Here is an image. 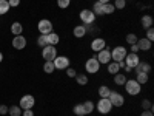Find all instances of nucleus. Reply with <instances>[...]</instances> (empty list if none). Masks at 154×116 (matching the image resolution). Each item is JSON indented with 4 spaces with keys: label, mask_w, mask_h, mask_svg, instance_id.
Segmentation results:
<instances>
[{
    "label": "nucleus",
    "mask_w": 154,
    "mask_h": 116,
    "mask_svg": "<svg viewBox=\"0 0 154 116\" xmlns=\"http://www.w3.org/2000/svg\"><path fill=\"white\" fill-rule=\"evenodd\" d=\"M53 63H54L56 70H66V68L69 67V59H68L66 56H57V57L53 60Z\"/></svg>",
    "instance_id": "nucleus-12"
},
{
    "label": "nucleus",
    "mask_w": 154,
    "mask_h": 116,
    "mask_svg": "<svg viewBox=\"0 0 154 116\" xmlns=\"http://www.w3.org/2000/svg\"><path fill=\"white\" fill-rule=\"evenodd\" d=\"M137 42V36L136 34H126V44L128 45H133V44H136Z\"/></svg>",
    "instance_id": "nucleus-35"
},
{
    "label": "nucleus",
    "mask_w": 154,
    "mask_h": 116,
    "mask_svg": "<svg viewBox=\"0 0 154 116\" xmlns=\"http://www.w3.org/2000/svg\"><path fill=\"white\" fill-rule=\"evenodd\" d=\"M120 70H122V68H120V65H119V62H112V60H111V62L108 63V73H109V74L114 76V74L120 73Z\"/></svg>",
    "instance_id": "nucleus-19"
},
{
    "label": "nucleus",
    "mask_w": 154,
    "mask_h": 116,
    "mask_svg": "<svg viewBox=\"0 0 154 116\" xmlns=\"http://www.w3.org/2000/svg\"><path fill=\"white\" fill-rule=\"evenodd\" d=\"M79 17H80V20L83 22L82 25H93L94 20H96V14H94L91 9H83V11H80Z\"/></svg>",
    "instance_id": "nucleus-7"
},
{
    "label": "nucleus",
    "mask_w": 154,
    "mask_h": 116,
    "mask_svg": "<svg viewBox=\"0 0 154 116\" xmlns=\"http://www.w3.org/2000/svg\"><path fill=\"white\" fill-rule=\"evenodd\" d=\"M8 105H5V104H2L0 105V114H8Z\"/></svg>",
    "instance_id": "nucleus-40"
},
{
    "label": "nucleus",
    "mask_w": 154,
    "mask_h": 116,
    "mask_svg": "<svg viewBox=\"0 0 154 116\" xmlns=\"http://www.w3.org/2000/svg\"><path fill=\"white\" fill-rule=\"evenodd\" d=\"M22 116H34V111H32V108H29V110H23Z\"/></svg>",
    "instance_id": "nucleus-42"
},
{
    "label": "nucleus",
    "mask_w": 154,
    "mask_h": 116,
    "mask_svg": "<svg viewBox=\"0 0 154 116\" xmlns=\"http://www.w3.org/2000/svg\"><path fill=\"white\" fill-rule=\"evenodd\" d=\"M96 107H97V111H99L100 114H108V113L112 110V104L109 102L108 98H100V99L97 101Z\"/></svg>",
    "instance_id": "nucleus-2"
},
{
    "label": "nucleus",
    "mask_w": 154,
    "mask_h": 116,
    "mask_svg": "<svg viewBox=\"0 0 154 116\" xmlns=\"http://www.w3.org/2000/svg\"><path fill=\"white\" fill-rule=\"evenodd\" d=\"M130 48H131V53H137V51H139V47H137V44H133V45H130Z\"/></svg>",
    "instance_id": "nucleus-44"
},
{
    "label": "nucleus",
    "mask_w": 154,
    "mask_h": 116,
    "mask_svg": "<svg viewBox=\"0 0 154 116\" xmlns=\"http://www.w3.org/2000/svg\"><path fill=\"white\" fill-rule=\"evenodd\" d=\"M37 45H38V47H42V48L48 45V39H46V34H40V36L37 37Z\"/></svg>",
    "instance_id": "nucleus-32"
},
{
    "label": "nucleus",
    "mask_w": 154,
    "mask_h": 116,
    "mask_svg": "<svg viewBox=\"0 0 154 116\" xmlns=\"http://www.w3.org/2000/svg\"><path fill=\"white\" fill-rule=\"evenodd\" d=\"M74 114L75 116H85V108H83V104H75L74 108H72Z\"/></svg>",
    "instance_id": "nucleus-31"
},
{
    "label": "nucleus",
    "mask_w": 154,
    "mask_h": 116,
    "mask_svg": "<svg viewBox=\"0 0 154 116\" xmlns=\"http://www.w3.org/2000/svg\"><path fill=\"white\" fill-rule=\"evenodd\" d=\"M83 108H85V114H91V113L94 111L96 105H94L93 101H85V102H83Z\"/></svg>",
    "instance_id": "nucleus-22"
},
{
    "label": "nucleus",
    "mask_w": 154,
    "mask_h": 116,
    "mask_svg": "<svg viewBox=\"0 0 154 116\" xmlns=\"http://www.w3.org/2000/svg\"><path fill=\"white\" fill-rule=\"evenodd\" d=\"M11 33L14 34V36H20L23 33V25L20 22H14L11 25Z\"/></svg>",
    "instance_id": "nucleus-20"
},
{
    "label": "nucleus",
    "mask_w": 154,
    "mask_h": 116,
    "mask_svg": "<svg viewBox=\"0 0 154 116\" xmlns=\"http://www.w3.org/2000/svg\"><path fill=\"white\" fill-rule=\"evenodd\" d=\"M125 90H126L128 95L136 96V95H139L140 92H142V85H140L136 79H131V81L126 79V82H125Z\"/></svg>",
    "instance_id": "nucleus-1"
},
{
    "label": "nucleus",
    "mask_w": 154,
    "mask_h": 116,
    "mask_svg": "<svg viewBox=\"0 0 154 116\" xmlns=\"http://www.w3.org/2000/svg\"><path fill=\"white\" fill-rule=\"evenodd\" d=\"M8 3H9V6H11V8H16V6H19L20 0H8Z\"/></svg>",
    "instance_id": "nucleus-41"
},
{
    "label": "nucleus",
    "mask_w": 154,
    "mask_h": 116,
    "mask_svg": "<svg viewBox=\"0 0 154 116\" xmlns=\"http://www.w3.org/2000/svg\"><path fill=\"white\" fill-rule=\"evenodd\" d=\"M34 105H35V98H34L32 95H25V96L20 98L19 107H20L22 110H29V108H32Z\"/></svg>",
    "instance_id": "nucleus-5"
},
{
    "label": "nucleus",
    "mask_w": 154,
    "mask_h": 116,
    "mask_svg": "<svg viewBox=\"0 0 154 116\" xmlns=\"http://www.w3.org/2000/svg\"><path fill=\"white\" fill-rule=\"evenodd\" d=\"M116 9H123L126 6V0H116V2L112 3Z\"/></svg>",
    "instance_id": "nucleus-36"
},
{
    "label": "nucleus",
    "mask_w": 154,
    "mask_h": 116,
    "mask_svg": "<svg viewBox=\"0 0 154 116\" xmlns=\"http://www.w3.org/2000/svg\"><path fill=\"white\" fill-rule=\"evenodd\" d=\"M12 47H14L16 50H23L25 47H26V39H25L22 34L14 36V39H12Z\"/></svg>",
    "instance_id": "nucleus-14"
},
{
    "label": "nucleus",
    "mask_w": 154,
    "mask_h": 116,
    "mask_svg": "<svg viewBox=\"0 0 154 116\" xmlns=\"http://www.w3.org/2000/svg\"><path fill=\"white\" fill-rule=\"evenodd\" d=\"M140 116H154V114H152V110H143Z\"/></svg>",
    "instance_id": "nucleus-43"
},
{
    "label": "nucleus",
    "mask_w": 154,
    "mask_h": 116,
    "mask_svg": "<svg viewBox=\"0 0 154 116\" xmlns=\"http://www.w3.org/2000/svg\"><path fill=\"white\" fill-rule=\"evenodd\" d=\"M103 48H106V42H105V39H102V37H96L94 40L91 42V50L94 51V53H99V51H102Z\"/></svg>",
    "instance_id": "nucleus-13"
},
{
    "label": "nucleus",
    "mask_w": 154,
    "mask_h": 116,
    "mask_svg": "<svg viewBox=\"0 0 154 116\" xmlns=\"http://www.w3.org/2000/svg\"><path fill=\"white\" fill-rule=\"evenodd\" d=\"M145 39H148L149 42H152V40H154V30H152V27L146 30V37H145Z\"/></svg>",
    "instance_id": "nucleus-38"
},
{
    "label": "nucleus",
    "mask_w": 154,
    "mask_h": 116,
    "mask_svg": "<svg viewBox=\"0 0 154 116\" xmlns=\"http://www.w3.org/2000/svg\"><path fill=\"white\" fill-rule=\"evenodd\" d=\"M142 107H143V110H152V102L148 101V99H143L142 101Z\"/></svg>",
    "instance_id": "nucleus-37"
},
{
    "label": "nucleus",
    "mask_w": 154,
    "mask_h": 116,
    "mask_svg": "<svg viewBox=\"0 0 154 116\" xmlns=\"http://www.w3.org/2000/svg\"><path fill=\"white\" fill-rule=\"evenodd\" d=\"M75 82L79 84V85H86V84H88V76L83 74V73L77 74V76H75Z\"/></svg>",
    "instance_id": "nucleus-30"
},
{
    "label": "nucleus",
    "mask_w": 154,
    "mask_h": 116,
    "mask_svg": "<svg viewBox=\"0 0 154 116\" xmlns=\"http://www.w3.org/2000/svg\"><path fill=\"white\" fill-rule=\"evenodd\" d=\"M9 3H8V0H0V16H3L6 14V12L9 11Z\"/></svg>",
    "instance_id": "nucleus-28"
},
{
    "label": "nucleus",
    "mask_w": 154,
    "mask_h": 116,
    "mask_svg": "<svg viewBox=\"0 0 154 116\" xmlns=\"http://www.w3.org/2000/svg\"><path fill=\"white\" fill-rule=\"evenodd\" d=\"M108 99H109V102L112 104V107H122L125 104V98L120 93H117V92H112V90H111Z\"/></svg>",
    "instance_id": "nucleus-10"
},
{
    "label": "nucleus",
    "mask_w": 154,
    "mask_h": 116,
    "mask_svg": "<svg viewBox=\"0 0 154 116\" xmlns=\"http://www.w3.org/2000/svg\"><path fill=\"white\" fill-rule=\"evenodd\" d=\"M96 59L99 60L100 65H108V63L111 62V51L108 48H103L102 51H99V53H97Z\"/></svg>",
    "instance_id": "nucleus-9"
},
{
    "label": "nucleus",
    "mask_w": 154,
    "mask_h": 116,
    "mask_svg": "<svg viewBox=\"0 0 154 116\" xmlns=\"http://www.w3.org/2000/svg\"><path fill=\"white\" fill-rule=\"evenodd\" d=\"M42 57L45 60H54L57 57V50L54 45H46L42 48Z\"/></svg>",
    "instance_id": "nucleus-6"
},
{
    "label": "nucleus",
    "mask_w": 154,
    "mask_h": 116,
    "mask_svg": "<svg viewBox=\"0 0 154 116\" xmlns=\"http://www.w3.org/2000/svg\"><path fill=\"white\" fill-rule=\"evenodd\" d=\"M125 71H126V73H131L133 68H130V67H126V65H125Z\"/></svg>",
    "instance_id": "nucleus-46"
},
{
    "label": "nucleus",
    "mask_w": 154,
    "mask_h": 116,
    "mask_svg": "<svg viewBox=\"0 0 154 116\" xmlns=\"http://www.w3.org/2000/svg\"><path fill=\"white\" fill-rule=\"evenodd\" d=\"M136 81L140 84V85H143L148 82V74L146 73H136Z\"/></svg>",
    "instance_id": "nucleus-27"
},
{
    "label": "nucleus",
    "mask_w": 154,
    "mask_h": 116,
    "mask_svg": "<svg viewBox=\"0 0 154 116\" xmlns=\"http://www.w3.org/2000/svg\"><path fill=\"white\" fill-rule=\"evenodd\" d=\"M109 93H111V90H109L106 85H100V87H99V96H100V98H108Z\"/></svg>",
    "instance_id": "nucleus-29"
},
{
    "label": "nucleus",
    "mask_w": 154,
    "mask_h": 116,
    "mask_svg": "<svg viewBox=\"0 0 154 116\" xmlns=\"http://www.w3.org/2000/svg\"><path fill=\"white\" fill-rule=\"evenodd\" d=\"M37 30L40 34H49L53 33V22L48 20V19H42L40 22H38L37 25Z\"/></svg>",
    "instance_id": "nucleus-8"
},
{
    "label": "nucleus",
    "mask_w": 154,
    "mask_h": 116,
    "mask_svg": "<svg viewBox=\"0 0 154 116\" xmlns=\"http://www.w3.org/2000/svg\"><path fill=\"white\" fill-rule=\"evenodd\" d=\"M66 76H68V77H75V76H77V71H75L74 68L68 67V68H66Z\"/></svg>",
    "instance_id": "nucleus-39"
},
{
    "label": "nucleus",
    "mask_w": 154,
    "mask_h": 116,
    "mask_svg": "<svg viewBox=\"0 0 154 116\" xmlns=\"http://www.w3.org/2000/svg\"><path fill=\"white\" fill-rule=\"evenodd\" d=\"M134 71L136 73H146L148 74L151 71V65H149L148 62H139L137 65L134 67Z\"/></svg>",
    "instance_id": "nucleus-16"
},
{
    "label": "nucleus",
    "mask_w": 154,
    "mask_h": 116,
    "mask_svg": "<svg viewBox=\"0 0 154 116\" xmlns=\"http://www.w3.org/2000/svg\"><path fill=\"white\" fill-rule=\"evenodd\" d=\"M2 62H3V54L0 53V63H2Z\"/></svg>",
    "instance_id": "nucleus-47"
},
{
    "label": "nucleus",
    "mask_w": 154,
    "mask_h": 116,
    "mask_svg": "<svg viewBox=\"0 0 154 116\" xmlns=\"http://www.w3.org/2000/svg\"><path fill=\"white\" fill-rule=\"evenodd\" d=\"M99 3H102V5H105V3H109V0H97Z\"/></svg>",
    "instance_id": "nucleus-45"
},
{
    "label": "nucleus",
    "mask_w": 154,
    "mask_h": 116,
    "mask_svg": "<svg viewBox=\"0 0 154 116\" xmlns=\"http://www.w3.org/2000/svg\"><path fill=\"white\" fill-rule=\"evenodd\" d=\"M137 47H139V50H142V51H149L151 50V47H152V42H149L148 39H137Z\"/></svg>",
    "instance_id": "nucleus-15"
},
{
    "label": "nucleus",
    "mask_w": 154,
    "mask_h": 116,
    "mask_svg": "<svg viewBox=\"0 0 154 116\" xmlns=\"http://www.w3.org/2000/svg\"><path fill=\"white\" fill-rule=\"evenodd\" d=\"M128 54V51L125 47H114V50L111 51V60L112 62H120L125 59V56Z\"/></svg>",
    "instance_id": "nucleus-4"
},
{
    "label": "nucleus",
    "mask_w": 154,
    "mask_h": 116,
    "mask_svg": "<svg viewBox=\"0 0 154 116\" xmlns=\"http://www.w3.org/2000/svg\"><path fill=\"white\" fill-rule=\"evenodd\" d=\"M123 62H125V65H126V67H130V68H133V70H134V67L140 62V57H139V54H137V53H128V54L125 56Z\"/></svg>",
    "instance_id": "nucleus-11"
},
{
    "label": "nucleus",
    "mask_w": 154,
    "mask_h": 116,
    "mask_svg": "<svg viewBox=\"0 0 154 116\" xmlns=\"http://www.w3.org/2000/svg\"><path fill=\"white\" fill-rule=\"evenodd\" d=\"M91 11L94 12L96 16H105V14H103V5L99 3L97 0L94 2V6H93V9H91Z\"/></svg>",
    "instance_id": "nucleus-25"
},
{
    "label": "nucleus",
    "mask_w": 154,
    "mask_h": 116,
    "mask_svg": "<svg viewBox=\"0 0 154 116\" xmlns=\"http://www.w3.org/2000/svg\"><path fill=\"white\" fill-rule=\"evenodd\" d=\"M54 70H56V67H54L53 60H45V63H43V71H45L46 74H51V73H54Z\"/></svg>",
    "instance_id": "nucleus-23"
},
{
    "label": "nucleus",
    "mask_w": 154,
    "mask_h": 116,
    "mask_svg": "<svg viewBox=\"0 0 154 116\" xmlns=\"http://www.w3.org/2000/svg\"><path fill=\"white\" fill-rule=\"evenodd\" d=\"M71 5V0H57V6L60 9H66Z\"/></svg>",
    "instance_id": "nucleus-34"
},
{
    "label": "nucleus",
    "mask_w": 154,
    "mask_h": 116,
    "mask_svg": "<svg viewBox=\"0 0 154 116\" xmlns=\"http://www.w3.org/2000/svg\"><path fill=\"white\" fill-rule=\"evenodd\" d=\"M99 70H100V63H99V60L96 59V56L89 57V59L85 62V71H86V73H89V74H96Z\"/></svg>",
    "instance_id": "nucleus-3"
},
{
    "label": "nucleus",
    "mask_w": 154,
    "mask_h": 116,
    "mask_svg": "<svg viewBox=\"0 0 154 116\" xmlns=\"http://www.w3.org/2000/svg\"><path fill=\"white\" fill-rule=\"evenodd\" d=\"M8 113H9V116H22V108L19 105H11L8 108Z\"/></svg>",
    "instance_id": "nucleus-26"
},
{
    "label": "nucleus",
    "mask_w": 154,
    "mask_h": 116,
    "mask_svg": "<svg viewBox=\"0 0 154 116\" xmlns=\"http://www.w3.org/2000/svg\"><path fill=\"white\" fill-rule=\"evenodd\" d=\"M46 39H48V45H57L59 42H60V37H59V34L57 33H49V34H46Z\"/></svg>",
    "instance_id": "nucleus-18"
},
{
    "label": "nucleus",
    "mask_w": 154,
    "mask_h": 116,
    "mask_svg": "<svg viewBox=\"0 0 154 116\" xmlns=\"http://www.w3.org/2000/svg\"><path fill=\"white\" fill-rule=\"evenodd\" d=\"M93 2H96V0H93Z\"/></svg>",
    "instance_id": "nucleus-48"
},
{
    "label": "nucleus",
    "mask_w": 154,
    "mask_h": 116,
    "mask_svg": "<svg viewBox=\"0 0 154 116\" xmlns=\"http://www.w3.org/2000/svg\"><path fill=\"white\" fill-rule=\"evenodd\" d=\"M142 27L145 28V30H148V28H151L152 27V17L149 16V14H145V16H142Z\"/></svg>",
    "instance_id": "nucleus-21"
},
{
    "label": "nucleus",
    "mask_w": 154,
    "mask_h": 116,
    "mask_svg": "<svg viewBox=\"0 0 154 116\" xmlns=\"http://www.w3.org/2000/svg\"><path fill=\"white\" fill-rule=\"evenodd\" d=\"M126 82V76L123 73H117V74H114V84L116 85H125Z\"/></svg>",
    "instance_id": "nucleus-24"
},
{
    "label": "nucleus",
    "mask_w": 154,
    "mask_h": 116,
    "mask_svg": "<svg viewBox=\"0 0 154 116\" xmlns=\"http://www.w3.org/2000/svg\"><path fill=\"white\" fill-rule=\"evenodd\" d=\"M86 33H88V31H86L85 25H77V27H74V30H72V34H74V37H77V39L85 37Z\"/></svg>",
    "instance_id": "nucleus-17"
},
{
    "label": "nucleus",
    "mask_w": 154,
    "mask_h": 116,
    "mask_svg": "<svg viewBox=\"0 0 154 116\" xmlns=\"http://www.w3.org/2000/svg\"><path fill=\"white\" fill-rule=\"evenodd\" d=\"M114 11H116V8H114L112 3H105L103 5V14H112Z\"/></svg>",
    "instance_id": "nucleus-33"
}]
</instances>
